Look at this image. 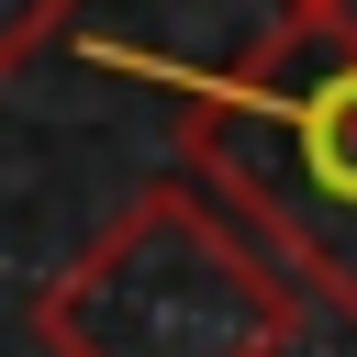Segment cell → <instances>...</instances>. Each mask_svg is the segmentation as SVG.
Wrapping results in <instances>:
<instances>
[{"mask_svg": "<svg viewBox=\"0 0 357 357\" xmlns=\"http://www.w3.org/2000/svg\"><path fill=\"white\" fill-rule=\"evenodd\" d=\"M67 22H78V0H0V78L33 67L45 45H67Z\"/></svg>", "mask_w": 357, "mask_h": 357, "instance_id": "cell-3", "label": "cell"}, {"mask_svg": "<svg viewBox=\"0 0 357 357\" xmlns=\"http://www.w3.org/2000/svg\"><path fill=\"white\" fill-rule=\"evenodd\" d=\"M178 89H190L178 167L212 178L245 212V234L324 312L357 324V33L279 22L257 56Z\"/></svg>", "mask_w": 357, "mask_h": 357, "instance_id": "cell-2", "label": "cell"}, {"mask_svg": "<svg viewBox=\"0 0 357 357\" xmlns=\"http://www.w3.org/2000/svg\"><path fill=\"white\" fill-rule=\"evenodd\" d=\"M33 335L45 357H290L301 279L212 178L167 167L33 290Z\"/></svg>", "mask_w": 357, "mask_h": 357, "instance_id": "cell-1", "label": "cell"}, {"mask_svg": "<svg viewBox=\"0 0 357 357\" xmlns=\"http://www.w3.org/2000/svg\"><path fill=\"white\" fill-rule=\"evenodd\" d=\"M279 22H301V33H357V0H279Z\"/></svg>", "mask_w": 357, "mask_h": 357, "instance_id": "cell-4", "label": "cell"}]
</instances>
